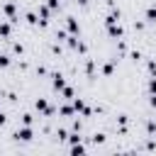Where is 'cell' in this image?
<instances>
[{
    "label": "cell",
    "mask_w": 156,
    "mask_h": 156,
    "mask_svg": "<svg viewBox=\"0 0 156 156\" xmlns=\"http://www.w3.org/2000/svg\"><path fill=\"white\" fill-rule=\"evenodd\" d=\"M17 139H22V141H29V139H32V132H29V129L20 132V134H17Z\"/></svg>",
    "instance_id": "1"
}]
</instances>
